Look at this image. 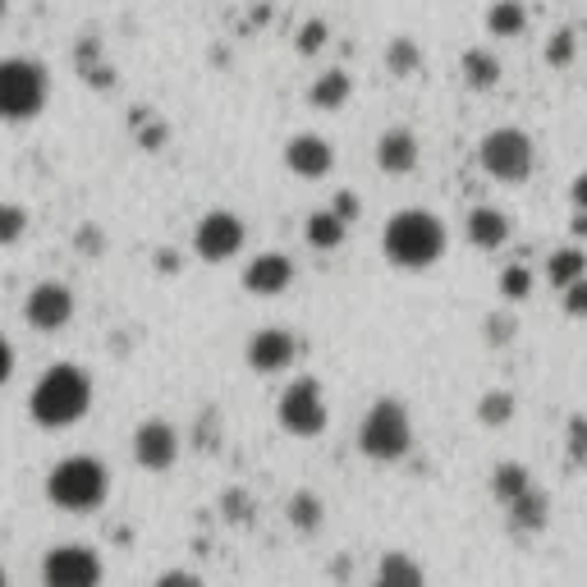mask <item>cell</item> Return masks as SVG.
<instances>
[{"label": "cell", "instance_id": "cell-25", "mask_svg": "<svg viewBox=\"0 0 587 587\" xmlns=\"http://www.w3.org/2000/svg\"><path fill=\"white\" fill-rule=\"evenodd\" d=\"M524 28H528V6L524 0H491L487 6V32L491 37H524Z\"/></svg>", "mask_w": 587, "mask_h": 587}, {"label": "cell", "instance_id": "cell-22", "mask_svg": "<svg viewBox=\"0 0 587 587\" xmlns=\"http://www.w3.org/2000/svg\"><path fill=\"white\" fill-rule=\"evenodd\" d=\"M541 276L551 281L556 290H565V285H574V281H583V276H587V253H583L578 244H565V248H556L551 257H546Z\"/></svg>", "mask_w": 587, "mask_h": 587}, {"label": "cell", "instance_id": "cell-7", "mask_svg": "<svg viewBox=\"0 0 587 587\" xmlns=\"http://www.w3.org/2000/svg\"><path fill=\"white\" fill-rule=\"evenodd\" d=\"M478 166L496 184H524L537 166V147L519 125H500L478 143Z\"/></svg>", "mask_w": 587, "mask_h": 587}, {"label": "cell", "instance_id": "cell-43", "mask_svg": "<svg viewBox=\"0 0 587 587\" xmlns=\"http://www.w3.org/2000/svg\"><path fill=\"white\" fill-rule=\"evenodd\" d=\"M156 271H162V276H179V253H156Z\"/></svg>", "mask_w": 587, "mask_h": 587}, {"label": "cell", "instance_id": "cell-36", "mask_svg": "<svg viewBox=\"0 0 587 587\" xmlns=\"http://www.w3.org/2000/svg\"><path fill=\"white\" fill-rule=\"evenodd\" d=\"M515 331H519V326H515L510 312H491V317L482 322V335H487L496 349H500V344H510V340H515Z\"/></svg>", "mask_w": 587, "mask_h": 587}, {"label": "cell", "instance_id": "cell-15", "mask_svg": "<svg viewBox=\"0 0 587 587\" xmlns=\"http://www.w3.org/2000/svg\"><path fill=\"white\" fill-rule=\"evenodd\" d=\"M418 156H422V147H418V134L409 125H390L376 138V170L381 175H395V179L413 175L418 170Z\"/></svg>", "mask_w": 587, "mask_h": 587}, {"label": "cell", "instance_id": "cell-8", "mask_svg": "<svg viewBox=\"0 0 587 587\" xmlns=\"http://www.w3.org/2000/svg\"><path fill=\"white\" fill-rule=\"evenodd\" d=\"M106 560L84 541H60L42 556V587H101Z\"/></svg>", "mask_w": 587, "mask_h": 587}, {"label": "cell", "instance_id": "cell-4", "mask_svg": "<svg viewBox=\"0 0 587 587\" xmlns=\"http://www.w3.org/2000/svg\"><path fill=\"white\" fill-rule=\"evenodd\" d=\"M51 101V74L32 56L0 60V125H32Z\"/></svg>", "mask_w": 587, "mask_h": 587}, {"label": "cell", "instance_id": "cell-28", "mask_svg": "<svg viewBox=\"0 0 587 587\" xmlns=\"http://www.w3.org/2000/svg\"><path fill=\"white\" fill-rule=\"evenodd\" d=\"M515 413H519V400L510 395V390H487V395L478 400V422L482 427H510L515 422Z\"/></svg>", "mask_w": 587, "mask_h": 587}, {"label": "cell", "instance_id": "cell-21", "mask_svg": "<svg viewBox=\"0 0 587 587\" xmlns=\"http://www.w3.org/2000/svg\"><path fill=\"white\" fill-rule=\"evenodd\" d=\"M459 74H463V84L473 88V92H491L496 84H500V56L496 51H487V47H468L463 51V60H459Z\"/></svg>", "mask_w": 587, "mask_h": 587}, {"label": "cell", "instance_id": "cell-11", "mask_svg": "<svg viewBox=\"0 0 587 587\" xmlns=\"http://www.w3.org/2000/svg\"><path fill=\"white\" fill-rule=\"evenodd\" d=\"M23 322L42 335H56L74 322V290L60 285V281H42L32 285L28 299H23Z\"/></svg>", "mask_w": 587, "mask_h": 587}, {"label": "cell", "instance_id": "cell-2", "mask_svg": "<svg viewBox=\"0 0 587 587\" xmlns=\"http://www.w3.org/2000/svg\"><path fill=\"white\" fill-rule=\"evenodd\" d=\"M446 248H450V229L427 207H404L381 229V253L395 271H432L446 257Z\"/></svg>", "mask_w": 587, "mask_h": 587}, {"label": "cell", "instance_id": "cell-6", "mask_svg": "<svg viewBox=\"0 0 587 587\" xmlns=\"http://www.w3.org/2000/svg\"><path fill=\"white\" fill-rule=\"evenodd\" d=\"M276 422H281V432L294 437V441L322 437L326 427H331V404H326L322 381H317V376H294V381L281 390Z\"/></svg>", "mask_w": 587, "mask_h": 587}, {"label": "cell", "instance_id": "cell-24", "mask_svg": "<svg viewBox=\"0 0 587 587\" xmlns=\"http://www.w3.org/2000/svg\"><path fill=\"white\" fill-rule=\"evenodd\" d=\"M285 519H290L294 532H322V524H326V505H322L317 491H307V487H303V491L290 496Z\"/></svg>", "mask_w": 587, "mask_h": 587}, {"label": "cell", "instance_id": "cell-12", "mask_svg": "<svg viewBox=\"0 0 587 587\" xmlns=\"http://www.w3.org/2000/svg\"><path fill=\"white\" fill-rule=\"evenodd\" d=\"M244 359H248L253 372L276 376V372H285V368L299 359V340H294V331H285V326H262V331L248 335Z\"/></svg>", "mask_w": 587, "mask_h": 587}, {"label": "cell", "instance_id": "cell-10", "mask_svg": "<svg viewBox=\"0 0 587 587\" xmlns=\"http://www.w3.org/2000/svg\"><path fill=\"white\" fill-rule=\"evenodd\" d=\"M134 463L143 473H170L179 463V432L166 418H143L134 432Z\"/></svg>", "mask_w": 587, "mask_h": 587}, {"label": "cell", "instance_id": "cell-14", "mask_svg": "<svg viewBox=\"0 0 587 587\" xmlns=\"http://www.w3.org/2000/svg\"><path fill=\"white\" fill-rule=\"evenodd\" d=\"M294 285V257L290 253H257L248 266H244V290L253 299H276Z\"/></svg>", "mask_w": 587, "mask_h": 587}, {"label": "cell", "instance_id": "cell-46", "mask_svg": "<svg viewBox=\"0 0 587 587\" xmlns=\"http://www.w3.org/2000/svg\"><path fill=\"white\" fill-rule=\"evenodd\" d=\"M0 587H10V574H6V565H0Z\"/></svg>", "mask_w": 587, "mask_h": 587}, {"label": "cell", "instance_id": "cell-45", "mask_svg": "<svg viewBox=\"0 0 587 587\" xmlns=\"http://www.w3.org/2000/svg\"><path fill=\"white\" fill-rule=\"evenodd\" d=\"M6 14H10V0H0V23H6Z\"/></svg>", "mask_w": 587, "mask_h": 587}, {"label": "cell", "instance_id": "cell-17", "mask_svg": "<svg viewBox=\"0 0 587 587\" xmlns=\"http://www.w3.org/2000/svg\"><path fill=\"white\" fill-rule=\"evenodd\" d=\"M505 519H510V528L519 537H537V532L551 528V496L532 482L524 496H515L510 505H505Z\"/></svg>", "mask_w": 587, "mask_h": 587}, {"label": "cell", "instance_id": "cell-40", "mask_svg": "<svg viewBox=\"0 0 587 587\" xmlns=\"http://www.w3.org/2000/svg\"><path fill=\"white\" fill-rule=\"evenodd\" d=\"M10 376H14V344L0 335V385H6Z\"/></svg>", "mask_w": 587, "mask_h": 587}, {"label": "cell", "instance_id": "cell-31", "mask_svg": "<svg viewBox=\"0 0 587 587\" xmlns=\"http://www.w3.org/2000/svg\"><path fill=\"white\" fill-rule=\"evenodd\" d=\"M331 42V23L326 19H303L299 32H294V51L299 56H322Z\"/></svg>", "mask_w": 587, "mask_h": 587}, {"label": "cell", "instance_id": "cell-18", "mask_svg": "<svg viewBox=\"0 0 587 587\" xmlns=\"http://www.w3.org/2000/svg\"><path fill=\"white\" fill-rule=\"evenodd\" d=\"M344 239H349V221H340L331 207L312 212V216L303 221V244H307V248L335 253V248H344Z\"/></svg>", "mask_w": 587, "mask_h": 587}, {"label": "cell", "instance_id": "cell-29", "mask_svg": "<svg viewBox=\"0 0 587 587\" xmlns=\"http://www.w3.org/2000/svg\"><path fill=\"white\" fill-rule=\"evenodd\" d=\"M541 56H546V65H551V69H569V65L578 60V32H574L569 23L551 28V37H546Z\"/></svg>", "mask_w": 587, "mask_h": 587}, {"label": "cell", "instance_id": "cell-3", "mask_svg": "<svg viewBox=\"0 0 587 587\" xmlns=\"http://www.w3.org/2000/svg\"><path fill=\"white\" fill-rule=\"evenodd\" d=\"M47 500L65 515H97L110 500V468L97 454H65L47 473Z\"/></svg>", "mask_w": 587, "mask_h": 587}, {"label": "cell", "instance_id": "cell-20", "mask_svg": "<svg viewBox=\"0 0 587 587\" xmlns=\"http://www.w3.org/2000/svg\"><path fill=\"white\" fill-rule=\"evenodd\" d=\"M372 587H427V574H422V565L409 551H385L376 560Z\"/></svg>", "mask_w": 587, "mask_h": 587}, {"label": "cell", "instance_id": "cell-38", "mask_svg": "<svg viewBox=\"0 0 587 587\" xmlns=\"http://www.w3.org/2000/svg\"><path fill=\"white\" fill-rule=\"evenodd\" d=\"M331 212H335L340 221H349V225H354V221L363 216V198H359V193H349V188H340L335 198H331Z\"/></svg>", "mask_w": 587, "mask_h": 587}, {"label": "cell", "instance_id": "cell-16", "mask_svg": "<svg viewBox=\"0 0 587 587\" xmlns=\"http://www.w3.org/2000/svg\"><path fill=\"white\" fill-rule=\"evenodd\" d=\"M463 239L473 244L478 253H496V248H505V244L515 239V221L505 216L500 207L482 203V207L468 212V221H463Z\"/></svg>", "mask_w": 587, "mask_h": 587}, {"label": "cell", "instance_id": "cell-34", "mask_svg": "<svg viewBox=\"0 0 587 587\" xmlns=\"http://www.w3.org/2000/svg\"><path fill=\"white\" fill-rule=\"evenodd\" d=\"M560 312H565V317H574V322L587 317V276L560 290Z\"/></svg>", "mask_w": 587, "mask_h": 587}, {"label": "cell", "instance_id": "cell-47", "mask_svg": "<svg viewBox=\"0 0 587 587\" xmlns=\"http://www.w3.org/2000/svg\"><path fill=\"white\" fill-rule=\"evenodd\" d=\"M583 32H587V19H583Z\"/></svg>", "mask_w": 587, "mask_h": 587}, {"label": "cell", "instance_id": "cell-35", "mask_svg": "<svg viewBox=\"0 0 587 587\" xmlns=\"http://www.w3.org/2000/svg\"><path fill=\"white\" fill-rule=\"evenodd\" d=\"M74 248L84 257H101L106 253V229L101 225H78L74 229Z\"/></svg>", "mask_w": 587, "mask_h": 587}, {"label": "cell", "instance_id": "cell-9", "mask_svg": "<svg viewBox=\"0 0 587 587\" xmlns=\"http://www.w3.org/2000/svg\"><path fill=\"white\" fill-rule=\"evenodd\" d=\"M244 244H248V225L234 212H225V207L207 212L198 225H193V253H198L203 262H212V266L239 257Z\"/></svg>", "mask_w": 587, "mask_h": 587}, {"label": "cell", "instance_id": "cell-19", "mask_svg": "<svg viewBox=\"0 0 587 587\" xmlns=\"http://www.w3.org/2000/svg\"><path fill=\"white\" fill-rule=\"evenodd\" d=\"M349 97H354V78H349V69H326V74L312 78V88H307L312 110H340V106H349Z\"/></svg>", "mask_w": 587, "mask_h": 587}, {"label": "cell", "instance_id": "cell-30", "mask_svg": "<svg viewBox=\"0 0 587 587\" xmlns=\"http://www.w3.org/2000/svg\"><path fill=\"white\" fill-rule=\"evenodd\" d=\"M28 207L23 203H0V248H14L23 244V234H28Z\"/></svg>", "mask_w": 587, "mask_h": 587}, {"label": "cell", "instance_id": "cell-32", "mask_svg": "<svg viewBox=\"0 0 587 587\" xmlns=\"http://www.w3.org/2000/svg\"><path fill=\"white\" fill-rule=\"evenodd\" d=\"M500 299H505V303L532 299V271H528L524 262H510V266L500 271Z\"/></svg>", "mask_w": 587, "mask_h": 587}, {"label": "cell", "instance_id": "cell-41", "mask_svg": "<svg viewBox=\"0 0 587 587\" xmlns=\"http://www.w3.org/2000/svg\"><path fill=\"white\" fill-rule=\"evenodd\" d=\"M569 203H574V212H587V170L574 175V184H569Z\"/></svg>", "mask_w": 587, "mask_h": 587}, {"label": "cell", "instance_id": "cell-37", "mask_svg": "<svg viewBox=\"0 0 587 587\" xmlns=\"http://www.w3.org/2000/svg\"><path fill=\"white\" fill-rule=\"evenodd\" d=\"M221 510H225V519L234 524V519H253V500H248V491H239V487H229L225 496H221Z\"/></svg>", "mask_w": 587, "mask_h": 587}, {"label": "cell", "instance_id": "cell-39", "mask_svg": "<svg viewBox=\"0 0 587 587\" xmlns=\"http://www.w3.org/2000/svg\"><path fill=\"white\" fill-rule=\"evenodd\" d=\"M151 587H207L193 569H166V574H156Z\"/></svg>", "mask_w": 587, "mask_h": 587}, {"label": "cell", "instance_id": "cell-44", "mask_svg": "<svg viewBox=\"0 0 587 587\" xmlns=\"http://www.w3.org/2000/svg\"><path fill=\"white\" fill-rule=\"evenodd\" d=\"M574 234H578V239H587V212H574Z\"/></svg>", "mask_w": 587, "mask_h": 587}, {"label": "cell", "instance_id": "cell-42", "mask_svg": "<svg viewBox=\"0 0 587 587\" xmlns=\"http://www.w3.org/2000/svg\"><path fill=\"white\" fill-rule=\"evenodd\" d=\"M166 138H170V129H166V125H147V134H138V143H143V147H162Z\"/></svg>", "mask_w": 587, "mask_h": 587}, {"label": "cell", "instance_id": "cell-23", "mask_svg": "<svg viewBox=\"0 0 587 587\" xmlns=\"http://www.w3.org/2000/svg\"><path fill=\"white\" fill-rule=\"evenodd\" d=\"M528 487H532V473H528L519 459H505V463L491 468V500L500 505V510H505V505H510L515 496H524Z\"/></svg>", "mask_w": 587, "mask_h": 587}, {"label": "cell", "instance_id": "cell-1", "mask_svg": "<svg viewBox=\"0 0 587 587\" xmlns=\"http://www.w3.org/2000/svg\"><path fill=\"white\" fill-rule=\"evenodd\" d=\"M92 409V376L78 363H51L28 390V418L47 432L78 427Z\"/></svg>", "mask_w": 587, "mask_h": 587}, {"label": "cell", "instance_id": "cell-33", "mask_svg": "<svg viewBox=\"0 0 587 587\" xmlns=\"http://www.w3.org/2000/svg\"><path fill=\"white\" fill-rule=\"evenodd\" d=\"M565 454L578 468H587V413H574L569 418V427H565Z\"/></svg>", "mask_w": 587, "mask_h": 587}, {"label": "cell", "instance_id": "cell-27", "mask_svg": "<svg viewBox=\"0 0 587 587\" xmlns=\"http://www.w3.org/2000/svg\"><path fill=\"white\" fill-rule=\"evenodd\" d=\"M385 69L395 78L422 74V47L413 42V37H390V42H385Z\"/></svg>", "mask_w": 587, "mask_h": 587}, {"label": "cell", "instance_id": "cell-26", "mask_svg": "<svg viewBox=\"0 0 587 587\" xmlns=\"http://www.w3.org/2000/svg\"><path fill=\"white\" fill-rule=\"evenodd\" d=\"M78 74H84V84H92V88H115V69L106 65V56H101V42L92 37H84V42H78Z\"/></svg>", "mask_w": 587, "mask_h": 587}, {"label": "cell", "instance_id": "cell-5", "mask_svg": "<svg viewBox=\"0 0 587 587\" xmlns=\"http://www.w3.org/2000/svg\"><path fill=\"white\" fill-rule=\"evenodd\" d=\"M359 450L372 463H400L413 450V413L395 395H381L359 422Z\"/></svg>", "mask_w": 587, "mask_h": 587}, {"label": "cell", "instance_id": "cell-13", "mask_svg": "<svg viewBox=\"0 0 587 587\" xmlns=\"http://www.w3.org/2000/svg\"><path fill=\"white\" fill-rule=\"evenodd\" d=\"M285 170L294 179H326L335 170V147L322 138V134H294L285 143Z\"/></svg>", "mask_w": 587, "mask_h": 587}]
</instances>
